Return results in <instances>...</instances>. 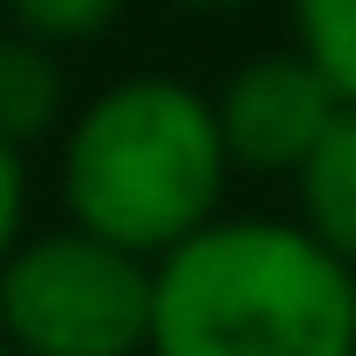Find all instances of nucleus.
<instances>
[{
	"label": "nucleus",
	"instance_id": "obj_1",
	"mask_svg": "<svg viewBox=\"0 0 356 356\" xmlns=\"http://www.w3.org/2000/svg\"><path fill=\"white\" fill-rule=\"evenodd\" d=\"M153 356H356V277L305 225L211 218L153 262Z\"/></svg>",
	"mask_w": 356,
	"mask_h": 356
},
{
	"label": "nucleus",
	"instance_id": "obj_9",
	"mask_svg": "<svg viewBox=\"0 0 356 356\" xmlns=\"http://www.w3.org/2000/svg\"><path fill=\"white\" fill-rule=\"evenodd\" d=\"M15 233H22V160L15 145H0V262L15 254Z\"/></svg>",
	"mask_w": 356,
	"mask_h": 356
},
{
	"label": "nucleus",
	"instance_id": "obj_5",
	"mask_svg": "<svg viewBox=\"0 0 356 356\" xmlns=\"http://www.w3.org/2000/svg\"><path fill=\"white\" fill-rule=\"evenodd\" d=\"M298 204H305V233L356 277V109L334 117V131L298 168Z\"/></svg>",
	"mask_w": 356,
	"mask_h": 356
},
{
	"label": "nucleus",
	"instance_id": "obj_4",
	"mask_svg": "<svg viewBox=\"0 0 356 356\" xmlns=\"http://www.w3.org/2000/svg\"><path fill=\"white\" fill-rule=\"evenodd\" d=\"M211 109H218V138H225V160H233V168L298 175L349 102L305 51H277V58L240 66Z\"/></svg>",
	"mask_w": 356,
	"mask_h": 356
},
{
	"label": "nucleus",
	"instance_id": "obj_7",
	"mask_svg": "<svg viewBox=\"0 0 356 356\" xmlns=\"http://www.w3.org/2000/svg\"><path fill=\"white\" fill-rule=\"evenodd\" d=\"M298 51L356 109V0H298Z\"/></svg>",
	"mask_w": 356,
	"mask_h": 356
},
{
	"label": "nucleus",
	"instance_id": "obj_8",
	"mask_svg": "<svg viewBox=\"0 0 356 356\" xmlns=\"http://www.w3.org/2000/svg\"><path fill=\"white\" fill-rule=\"evenodd\" d=\"M117 8L124 0H8L22 37H37V44H80V37L117 22Z\"/></svg>",
	"mask_w": 356,
	"mask_h": 356
},
{
	"label": "nucleus",
	"instance_id": "obj_10",
	"mask_svg": "<svg viewBox=\"0 0 356 356\" xmlns=\"http://www.w3.org/2000/svg\"><path fill=\"white\" fill-rule=\"evenodd\" d=\"M182 8H248V0H182Z\"/></svg>",
	"mask_w": 356,
	"mask_h": 356
},
{
	"label": "nucleus",
	"instance_id": "obj_6",
	"mask_svg": "<svg viewBox=\"0 0 356 356\" xmlns=\"http://www.w3.org/2000/svg\"><path fill=\"white\" fill-rule=\"evenodd\" d=\"M66 102V73H58L51 44L37 37H0V145L22 153L29 138H44Z\"/></svg>",
	"mask_w": 356,
	"mask_h": 356
},
{
	"label": "nucleus",
	"instance_id": "obj_11",
	"mask_svg": "<svg viewBox=\"0 0 356 356\" xmlns=\"http://www.w3.org/2000/svg\"><path fill=\"white\" fill-rule=\"evenodd\" d=\"M0 356H15V349H8V334H0Z\"/></svg>",
	"mask_w": 356,
	"mask_h": 356
},
{
	"label": "nucleus",
	"instance_id": "obj_2",
	"mask_svg": "<svg viewBox=\"0 0 356 356\" xmlns=\"http://www.w3.org/2000/svg\"><path fill=\"white\" fill-rule=\"evenodd\" d=\"M218 109L182 80H124L66 138V211L124 254H168L204 233L225 189Z\"/></svg>",
	"mask_w": 356,
	"mask_h": 356
},
{
	"label": "nucleus",
	"instance_id": "obj_3",
	"mask_svg": "<svg viewBox=\"0 0 356 356\" xmlns=\"http://www.w3.org/2000/svg\"><path fill=\"white\" fill-rule=\"evenodd\" d=\"M0 334L15 356H131L153 334V269L80 225L22 240L0 262Z\"/></svg>",
	"mask_w": 356,
	"mask_h": 356
}]
</instances>
